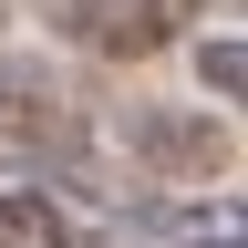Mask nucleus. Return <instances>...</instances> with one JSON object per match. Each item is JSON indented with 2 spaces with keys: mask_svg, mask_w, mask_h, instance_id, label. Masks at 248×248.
<instances>
[{
  "mask_svg": "<svg viewBox=\"0 0 248 248\" xmlns=\"http://www.w3.org/2000/svg\"><path fill=\"white\" fill-rule=\"evenodd\" d=\"M0 11H11V0H0Z\"/></svg>",
  "mask_w": 248,
  "mask_h": 248,
  "instance_id": "423d86ee",
  "label": "nucleus"
},
{
  "mask_svg": "<svg viewBox=\"0 0 248 248\" xmlns=\"http://www.w3.org/2000/svg\"><path fill=\"white\" fill-rule=\"evenodd\" d=\"M52 21L83 52H104V62H145V52H166L197 21V0H52Z\"/></svg>",
  "mask_w": 248,
  "mask_h": 248,
  "instance_id": "7ed1b4c3",
  "label": "nucleus"
},
{
  "mask_svg": "<svg viewBox=\"0 0 248 248\" xmlns=\"http://www.w3.org/2000/svg\"><path fill=\"white\" fill-rule=\"evenodd\" d=\"M238 11H248V0H238Z\"/></svg>",
  "mask_w": 248,
  "mask_h": 248,
  "instance_id": "0eeeda50",
  "label": "nucleus"
},
{
  "mask_svg": "<svg viewBox=\"0 0 248 248\" xmlns=\"http://www.w3.org/2000/svg\"><path fill=\"white\" fill-rule=\"evenodd\" d=\"M0 248H83V238H73V217H62V197L0 186Z\"/></svg>",
  "mask_w": 248,
  "mask_h": 248,
  "instance_id": "20e7f679",
  "label": "nucleus"
},
{
  "mask_svg": "<svg viewBox=\"0 0 248 248\" xmlns=\"http://www.w3.org/2000/svg\"><path fill=\"white\" fill-rule=\"evenodd\" d=\"M197 83L217 93V104H248V31H228V42H197Z\"/></svg>",
  "mask_w": 248,
  "mask_h": 248,
  "instance_id": "39448f33",
  "label": "nucleus"
},
{
  "mask_svg": "<svg viewBox=\"0 0 248 248\" xmlns=\"http://www.w3.org/2000/svg\"><path fill=\"white\" fill-rule=\"evenodd\" d=\"M42 176H62V197H83L93 124L42 62H0V186H42Z\"/></svg>",
  "mask_w": 248,
  "mask_h": 248,
  "instance_id": "f257e3e1",
  "label": "nucleus"
},
{
  "mask_svg": "<svg viewBox=\"0 0 248 248\" xmlns=\"http://www.w3.org/2000/svg\"><path fill=\"white\" fill-rule=\"evenodd\" d=\"M124 145H135V166H145V186H228V166H238V135L217 114H166V104H145L135 124H124Z\"/></svg>",
  "mask_w": 248,
  "mask_h": 248,
  "instance_id": "f03ea898",
  "label": "nucleus"
}]
</instances>
